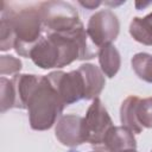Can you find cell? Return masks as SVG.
Wrapping results in <instances>:
<instances>
[{"mask_svg": "<svg viewBox=\"0 0 152 152\" xmlns=\"http://www.w3.org/2000/svg\"><path fill=\"white\" fill-rule=\"evenodd\" d=\"M90 43L83 24L68 33L45 32L30 51L28 58L44 70L62 69L77 59L94 58L97 50L93 49Z\"/></svg>", "mask_w": 152, "mask_h": 152, "instance_id": "1", "label": "cell"}, {"mask_svg": "<svg viewBox=\"0 0 152 152\" xmlns=\"http://www.w3.org/2000/svg\"><path fill=\"white\" fill-rule=\"evenodd\" d=\"M64 107L65 104L46 75H38L26 99V109L28 112L31 128L34 131L50 129L57 119L61 118Z\"/></svg>", "mask_w": 152, "mask_h": 152, "instance_id": "2", "label": "cell"}, {"mask_svg": "<svg viewBox=\"0 0 152 152\" xmlns=\"http://www.w3.org/2000/svg\"><path fill=\"white\" fill-rule=\"evenodd\" d=\"M12 26L15 52L19 56L28 58L30 51L45 33L38 6L25 7L18 12L13 11Z\"/></svg>", "mask_w": 152, "mask_h": 152, "instance_id": "3", "label": "cell"}, {"mask_svg": "<svg viewBox=\"0 0 152 152\" xmlns=\"http://www.w3.org/2000/svg\"><path fill=\"white\" fill-rule=\"evenodd\" d=\"M45 32L68 33L82 25L76 8L65 1H45L38 5Z\"/></svg>", "mask_w": 152, "mask_h": 152, "instance_id": "4", "label": "cell"}, {"mask_svg": "<svg viewBox=\"0 0 152 152\" xmlns=\"http://www.w3.org/2000/svg\"><path fill=\"white\" fill-rule=\"evenodd\" d=\"M87 34L97 50L107 44H112L119 36L120 23L110 10H101L94 13L87 25Z\"/></svg>", "mask_w": 152, "mask_h": 152, "instance_id": "5", "label": "cell"}, {"mask_svg": "<svg viewBox=\"0 0 152 152\" xmlns=\"http://www.w3.org/2000/svg\"><path fill=\"white\" fill-rule=\"evenodd\" d=\"M46 77L65 106L86 99V87L78 69L69 72L56 70L46 75Z\"/></svg>", "mask_w": 152, "mask_h": 152, "instance_id": "6", "label": "cell"}, {"mask_svg": "<svg viewBox=\"0 0 152 152\" xmlns=\"http://www.w3.org/2000/svg\"><path fill=\"white\" fill-rule=\"evenodd\" d=\"M113 126L112 118L109 116L102 101L99 97L93 100L84 116L87 142L94 146L102 145L104 135Z\"/></svg>", "mask_w": 152, "mask_h": 152, "instance_id": "7", "label": "cell"}, {"mask_svg": "<svg viewBox=\"0 0 152 152\" xmlns=\"http://www.w3.org/2000/svg\"><path fill=\"white\" fill-rule=\"evenodd\" d=\"M55 135L62 145L68 147H75L87 142L84 118L76 114L62 115L56 122Z\"/></svg>", "mask_w": 152, "mask_h": 152, "instance_id": "8", "label": "cell"}, {"mask_svg": "<svg viewBox=\"0 0 152 152\" xmlns=\"http://www.w3.org/2000/svg\"><path fill=\"white\" fill-rule=\"evenodd\" d=\"M102 145L107 152H124L127 150H137V140L134 133L125 126H113L104 135Z\"/></svg>", "mask_w": 152, "mask_h": 152, "instance_id": "9", "label": "cell"}, {"mask_svg": "<svg viewBox=\"0 0 152 152\" xmlns=\"http://www.w3.org/2000/svg\"><path fill=\"white\" fill-rule=\"evenodd\" d=\"M78 70L83 77V82L86 87V100L97 99L106 84L103 72L99 66L91 63H86L80 65Z\"/></svg>", "mask_w": 152, "mask_h": 152, "instance_id": "10", "label": "cell"}, {"mask_svg": "<svg viewBox=\"0 0 152 152\" xmlns=\"http://www.w3.org/2000/svg\"><path fill=\"white\" fill-rule=\"evenodd\" d=\"M97 57L103 75L113 78L121 66V57L118 49L113 44H107L97 50Z\"/></svg>", "mask_w": 152, "mask_h": 152, "instance_id": "11", "label": "cell"}, {"mask_svg": "<svg viewBox=\"0 0 152 152\" xmlns=\"http://www.w3.org/2000/svg\"><path fill=\"white\" fill-rule=\"evenodd\" d=\"M129 34L138 43L152 46V12L144 18L134 17L129 24Z\"/></svg>", "mask_w": 152, "mask_h": 152, "instance_id": "12", "label": "cell"}, {"mask_svg": "<svg viewBox=\"0 0 152 152\" xmlns=\"http://www.w3.org/2000/svg\"><path fill=\"white\" fill-rule=\"evenodd\" d=\"M133 113L135 124L141 132L144 128H152V96L146 99L135 96Z\"/></svg>", "mask_w": 152, "mask_h": 152, "instance_id": "13", "label": "cell"}, {"mask_svg": "<svg viewBox=\"0 0 152 152\" xmlns=\"http://www.w3.org/2000/svg\"><path fill=\"white\" fill-rule=\"evenodd\" d=\"M13 10H5L1 7L0 19V50L8 51L14 49V31L12 26Z\"/></svg>", "mask_w": 152, "mask_h": 152, "instance_id": "14", "label": "cell"}, {"mask_svg": "<svg viewBox=\"0 0 152 152\" xmlns=\"http://www.w3.org/2000/svg\"><path fill=\"white\" fill-rule=\"evenodd\" d=\"M131 64L135 75L148 83H152V55L147 52H138L132 59Z\"/></svg>", "mask_w": 152, "mask_h": 152, "instance_id": "15", "label": "cell"}, {"mask_svg": "<svg viewBox=\"0 0 152 152\" xmlns=\"http://www.w3.org/2000/svg\"><path fill=\"white\" fill-rule=\"evenodd\" d=\"M0 89H1V113H5L6 110L14 108V91H13V86L12 81L1 77L0 78Z\"/></svg>", "mask_w": 152, "mask_h": 152, "instance_id": "16", "label": "cell"}, {"mask_svg": "<svg viewBox=\"0 0 152 152\" xmlns=\"http://www.w3.org/2000/svg\"><path fill=\"white\" fill-rule=\"evenodd\" d=\"M23 68L21 61L15 58L11 55H2L0 56V74L1 76L5 75H17Z\"/></svg>", "mask_w": 152, "mask_h": 152, "instance_id": "17", "label": "cell"}, {"mask_svg": "<svg viewBox=\"0 0 152 152\" xmlns=\"http://www.w3.org/2000/svg\"><path fill=\"white\" fill-rule=\"evenodd\" d=\"M78 2H80L81 6H83L88 10H94V8H96L97 6H100L102 4L101 1H78Z\"/></svg>", "mask_w": 152, "mask_h": 152, "instance_id": "18", "label": "cell"}, {"mask_svg": "<svg viewBox=\"0 0 152 152\" xmlns=\"http://www.w3.org/2000/svg\"><path fill=\"white\" fill-rule=\"evenodd\" d=\"M124 152H138L137 150H127V151H124Z\"/></svg>", "mask_w": 152, "mask_h": 152, "instance_id": "19", "label": "cell"}, {"mask_svg": "<svg viewBox=\"0 0 152 152\" xmlns=\"http://www.w3.org/2000/svg\"><path fill=\"white\" fill-rule=\"evenodd\" d=\"M90 152H103V151H90Z\"/></svg>", "mask_w": 152, "mask_h": 152, "instance_id": "20", "label": "cell"}, {"mask_svg": "<svg viewBox=\"0 0 152 152\" xmlns=\"http://www.w3.org/2000/svg\"><path fill=\"white\" fill-rule=\"evenodd\" d=\"M151 152H152V151H151Z\"/></svg>", "mask_w": 152, "mask_h": 152, "instance_id": "21", "label": "cell"}]
</instances>
